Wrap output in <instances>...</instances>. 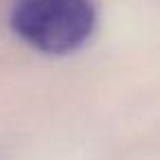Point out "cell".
Instances as JSON below:
<instances>
[{
  "mask_svg": "<svg viewBox=\"0 0 160 160\" xmlns=\"http://www.w3.org/2000/svg\"><path fill=\"white\" fill-rule=\"evenodd\" d=\"M11 29L31 48L46 55H66L81 48L97 27L92 0H16Z\"/></svg>",
  "mask_w": 160,
  "mask_h": 160,
  "instance_id": "obj_1",
  "label": "cell"
}]
</instances>
